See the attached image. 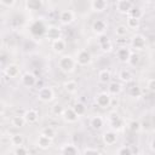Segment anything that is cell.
<instances>
[{
    "label": "cell",
    "instance_id": "6da1fadb",
    "mask_svg": "<svg viewBox=\"0 0 155 155\" xmlns=\"http://www.w3.org/2000/svg\"><path fill=\"white\" fill-rule=\"evenodd\" d=\"M58 67L59 69L65 73V74H69V73H73L75 70V67H76V62H75V58H73L69 54H65V56H62L58 61Z\"/></svg>",
    "mask_w": 155,
    "mask_h": 155
},
{
    "label": "cell",
    "instance_id": "7a4b0ae2",
    "mask_svg": "<svg viewBox=\"0 0 155 155\" xmlns=\"http://www.w3.org/2000/svg\"><path fill=\"white\" fill-rule=\"evenodd\" d=\"M91 61H92V56L87 50H80L76 53V58H75L76 64L85 67V65H88L91 63Z\"/></svg>",
    "mask_w": 155,
    "mask_h": 155
},
{
    "label": "cell",
    "instance_id": "3957f363",
    "mask_svg": "<svg viewBox=\"0 0 155 155\" xmlns=\"http://www.w3.org/2000/svg\"><path fill=\"white\" fill-rule=\"evenodd\" d=\"M38 98L41 102H51L54 98V92L51 87H41L38 91Z\"/></svg>",
    "mask_w": 155,
    "mask_h": 155
},
{
    "label": "cell",
    "instance_id": "277c9868",
    "mask_svg": "<svg viewBox=\"0 0 155 155\" xmlns=\"http://www.w3.org/2000/svg\"><path fill=\"white\" fill-rule=\"evenodd\" d=\"M111 103V96L108 92H101L96 96V104L101 108H108Z\"/></svg>",
    "mask_w": 155,
    "mask_h": 155
},
{
    "label": "cell",
    "instance_id": "5b68a950",
    "mask_svg": "<svg viewBox=\"0 0 155 155\" xmlns=\"http://www.w3.org/2000/svg\"><path fill=\"white\" fill-rule=\"evenodd\" d=\"M131 45L136 50H139V51L140 50H144V47L147 46V39L142 34H136L131 39Z\"/></svg>",
    "mask_w": 155,
    "mask_h": 155
},
{
    "label": "cell",
    "instance_id": "8992f818",
    "mask_svg": "<svg viewBox=\"0 0 155 155\" xmlns=\"http://www.w3.org/2000/svg\"><path fill=\"white\" fill-rule=\"evenodd\" d=\"M109 124L111 126V128L119 131V130H122L124 128V120L120 117V115L117 113H111L109 115Z\"/></svg>",
    "mask_w": 155,
    "mask_h": 155
},
{
    "label": "cell",
    "instance_id": "52a82bcc",
    "mask_svg": "<svg viewBox=\"0 0 155 155\" xmlns=\"http://www.w3.org/2000/svg\"><path fill=\"white\" fill-rule=\"evenodd\" d=\"M133 4L130 1V0H117L115 2V8L117 12L120 13H124V15H127L128 11L132 8Z\"/></svg>",
    "mask_w": 155,
    "mask_h": 155
},
{
    "label": "cell",
    "instance_id": "ba28073f",
    "mask_svg": "<svg viewBox=\"0 0 155 155\" xmlns=\"http://www.w3.org/2000/svg\"><path fill=\"white\" fill-rule=\"evenodd\" d=\"M75 19V15L71 10H63L61 13H59V22L64 25H68V24H71Z\"/></svg>",
    "mask_w": 155,
    "mask_h": 155
},
{
    "label": "cell",
    "instance_id": "9c48e42d",
    "mask_svg": "<svg viewBox=\"0 0 155 155\" xmlns=\"http://www.w3.org/2000/svg\"><path fill=\"white\" fill-rule=\"evenodd\" d=\"M107 28H108V24L103 19H96L93 23H92V30L94 34H97L98 36L99 35H103L105 31H107Z\"/></svg>",
    "mask_w": 155,
    "mask_h": 155
},
{
    "label": "cell",
    "instance_id": "30bf717a",
    "mask_svg": "<svg viewBox=\"0 0 155 155\" xmlns=\"http://www.w3.org/2000/svg\"><path fill=\"white\" fill-rule=\"evenodd\" d=\"M61 34H62L61 28L57 27V25H51V27L46 28V31H45L46 38L48 40H51V41H54L57 39H61Z\"/></svg>",
    "mask_w": 155,
    "mask_h": 155
},
{
    "label": "cell",
    "instance_id": "8fae6325",
    "mask_svg": "<svg viewBox=\"0 0 155 155\" xmlns=\"http://www.w3.org/2000/svg\"><path fill=\"white\" fill-rule=\"evenodd\" d=\"M61 116H62L63 120H64L65 122H68V124L76 122V121H78V117H79V116L74 113L73 108H64V110H63V113H62Z\"/></svg>",
    "mask_w": 155,
    "mask_h": 155
},
{
    "label": "cell",
    "instance_id": "7c38bea8",
    "mask_svg": "<svg viewBox=\"0 0 155 155\" xmlns=\"http://www.w3.org/2000/svg\"><path fill=\"white\" fill-rule=\"evenodd\" d=\"M90 7L94 12H104L108 8V2L105 0H92L90 2Z\"/></svg>",
    "mask_w": 155,
    "mask_h": 155
},
{
    "label": "cell",
    "instance_id": "4fadbf2b",
    "mask_svg": "<svg viewBox=\"0 0 155 155\" xmlns=\"http://www.w3.org/2000/svg\"><path fill=\"white\" fill-rule=\"evenodd\" d=\"M45 31H46V27L44 25V23L41 21H35L30 25V33L35 36H40V35L45 34Z\"/></svg>",
    "mask_w": 155,
    "mask_h": 155
},
{
    "label": "cell",
    "instance_id": "5bb4252c",
    "mask_svg": "<svg viewBox=\"0 0 155 155\" xmlns=\"http://www.w3.org/2000/svg\"><path fill=\"white\" fill-rule=\"evenodd\" d=\"M102 139H103L104 144H107V145H113V144H115V143L117 142V134H116V132L113 131V130L105 131V132L103 133V136H102Z\"/></svg>",
    "mask_w": 155,
    "mask_h": 155
},
{
    "label": "cell",
    "instance_id": "9a60e30c",
    "mask_svg": "<svg viewBox=\"0 0 155 155\" xmlns=\"http://www.w3.org/2000/svg\"><path fill=\"white\" fill-rule=\"evenodd\" d=\"M23 117H24L27 124H35L39 119V113L35 109H28L24 111Z\"/></svg>",
    "mask_w": 155,
    "mask_h": 155
},
{
    "label": "cell",
    "instance_id": "2e32d148",
    "mask_svg": "<svg viewBox=\"0 0 155 155\" xmlns=\"http://www.w3.org/2000/svg\"><path fill=\"white\" fill-rule=\"evenodd\" d=\"M21 80H22V84H23L25 87H33V86L35 85V82H36L35 75L31 74V73H29V71L24 73V74L22 75V78H21Z\"/></svg>",
    "mask_w": 155,
    "mask_h": 155
},
{
    "label": "cell",
    "instance_id": "e0dca14e",
    "mask_svg": "<svg viewBox=\"0 0 155 155\" xmlns=\"http://www.w3.org/2000/svg\"><path fill=\"white\" fill-rule=\"evenodd\" d=\"M65 48H67V42H65V40H63V39H57V40H54V41H52V50H53V52L54 53H63L64 51H65Z\"/></svg>",
    "mask_w": 155,
    "mask_h": 155
},
{
    "label": "cell",
    "instance_id": "ac0fdd59",
    "mask_svg": "<svg viewBox=\"0 0 155 155\" xmlns=\"http://www.w3.org/2000/svg\"><path fill=\"white\" fill-rule=\"evenodd\" d=\"M131 53H132V52L130 51V48H127V47H121V48L117 50L116 56H117V59H119L120 62L126 63V62H128Z\"/></svg>",
    "mask_w": 155,
    "mask_h": 155
},
{
    "label": "cell",
    "instance_id": "d6986e66",
    "mask_svg": "<svg viewBox=\"0 0 155 155\" xmlns=\"http://www.w3.org/2000/svg\"><path fill=\"white\" fill-rule=\"evenodd\" d=\"M36 145H38L40 149L46 150V149H48V148L52 145V139H50V138H47V137L40 134L39 138H38V140H36Z\"/></svg>",
    "mask_w": 155,
    "mask_h": 155
},
{
    "label": "cell",
    "instance_id": "ffe728a7",
    "mask_svg": "<svg viewBox=\"0 0 155 155\" xmlns=\"http://www.w3.org/2000/svg\"><path fill=\"white\" fill-rule=\"evenodd\" d=\"M121 91H122V85L120 82L114 81V82H110L108 86V93L110 96H117L121 93Z\"/></svg>",
    "mask_w": 155,
    "mask_h": 155
},
{
    "label": "cell",
    "instance_id": "44dd1931",
    "mask_svg": "<svg viewBox=\"0 0 155 155\" xmlns=\"http://www.w3.org/2000/svg\"><path fill=\"white\" fill-rule=\"evenodd\" d=\"M5 74L8 76V78H16L19 75V67L15 63L12 64H8L6 68H5Z\"/></svg>",
    "mask_w": 155,
    "mask_h": 155
},
{
    "label": "cell",
    "instance_id": "7402d4cb",
    "mask_svg": "<svg viewBox=\"0 0 155 155\" xmlns=\"http://www.w3.org/2000/svg\"><path fill=\"white\" fill-rule=\"evenodd\" d=\"M104 125V120L102 116L97 115V116H92L91 120H90V126L93 128V130H101Z\"/></svg>",
    "mask_w": 155,
    "mask_h": 155
},
{
    "label": "cell",
    "instance_id": "603a6c76",
    "mask_svg": "<svg viewBox=\"0 0 155 155\" xmlns=\"http://www.w3.org/2000/svg\"><path fill=\"white\" fill-rule=\"evenodd\" d=\"M42 6H44V2L41 0H27L25 1V7L28 10H31V11L40 10Z\"/></svg>",
    "mask_w": 155,
    "mask_h": 155
},
{
    "label": "cell",
    "instance_id": "cb8c5ba5",
    "mask_svg": "<svg viewBox=\"0 0 155 155\" xmlns=\"http://www.w3.org/2000/svg\"><path fill=\"white\" fill-rule=\"evenodd\" d=\"M63 87H64L65 92H68V93H75L78 91V88H79V85L74 80H68V81H65L63 84Z\"/></svg>",
    "mask_w": 155,
    "mask_h": 155
},
{
    "label": "cell",
    "instance_id": "d4e9b609",
    "mask_svg": "<svg viewBox=\"0 0 155 155\" xmlns=\"http://www.w3.org/2000/svg\"><path fill=\"white\" fill-rule=\"evenodd\" d=\"M110 79H111V73H110V70H108V69H102V70L98 73V80H99V82L107 84V82L110 81Z\"/></svg>",
    "mask_w": 155,
    "mask_h": 155
},
{
    "label": "cell",
    "instance_id": "484cf974",
    "mask_svg": "<svg viewBox=\"0 0 155 155\" xmlns=\"http://www.w3.org/2000/svg\"><path fill=\"white\" fill-rule=\"evenodd\" d=\"M119 79L122 81V82H130L132 80V73L128 70V69H121L120 73H119Z\"/></svg>",
    "mask_w": 155,
    "mask_h": 155
},
{
    "label": "cell",
    "instance_id": "4316f807",
    "mask_svg": "<svg viewBox=\"0 0 155 155\" xmlns=\"http://www.w3.org/2000/svg\"><path fill=\"white\" fill-rule=\"evenodd\" d=\"M10 140H11V144L17 148V147H22V145H23V143H24V137H23V134H21V133H16V134H13V136L11 137Z\"/></svg>",
    "mask_w": 155,
    "mask_h": 155
},
{
    "label": "cell",
    "instance_id": "83f0119b",
    "mask_svg": "<svg viewBox=\"0 0 155 155\" xmlns=\"http://www.w3.org/2000/svg\"><path fill=\"white\" fill-rule=\"evenodd\" d=\"M41 136H45V137H47V138H50V139H53L54 137H56V130L53 128V127H51V126H45L42 130H41V133H40Z\"/></svg>",
    "mask_w": 155,
    "mask_h": 155
},
{
    "label": "cell",
    "instance_id": "f1b7e54d",
    "mask_svg": "<svg viewBox=\"0 0 155 155\" xmlns=\"http://www.w3.org/2000/svg\"><path fill=\"white\" fill-rule=\"evenodd\" d=\"M62 154L63 155H78V149L73 144H65L62 148Z\"/></svg>",
    "mask_w": 155,
    "mask_h": 155
},
{
    "label": "cell",
    "instance_id": "f546056e",
    "mask_svg": "<svg viewBox=\"0 0 155 155\" xmlns=\"http://www.w3.org/2000/svg\"><path fill=\"white\" fill-rule=\"evenodd\" d=\"M12 126H15L16 128H21V127H23L27 122H25V120H24V117H23V115H17V116H13L12 117Z\"/></svg>",
    "mask_w": 155,
    "mask_h": 155
},
{
    "label": "cell",
    "instance_id": "4dcf8cb0",
    "mask_svg": "<svg viewBox=\"0 0 155 155\" xmlns=\"http://www.w3.org/2000/svg\"><path fill=\"white\" fill-rule=\"evenodd\" d=\"M127 127H128V130L131 131V132H139L140 130H142V127H140V121H138V120H130L128 122H127Z\"/></svg>",
    "mask_w": 155,
    "mask_h": 155
},
{
    "label": "cell",
    "instance_id": "1f68e13d",
    "mask_svg": "<svg viewBox=\"0 0 155 155\" xmlns=\"http://www.w3.org/2000/svg\"><path fill=\"white\" fill-rule=\"evenodd\" d=\"M139 25H140L139 19H136V18H132V17H128V16H127L126 27H127L128 29H138Z\"/></svg>",
    "mask_w": 155,
    "mask_h": 155
},
{
    "label": "cell",
    "instance_id": "d6a6232c",
    "mask_svg": "<svg viewBox=\"0 0 155 155\" xmlns=\"http://www.w3.org/2000/svg\"><path fill=\"white\" fill-rule=\"evenodd\" d=\"M73 110H74V113H75L78 116H81V115H84V114L86 113V107H85V104H84V103L78 102V103H75V104H74Z\"/></svg>",
    "mask_w": 155,
    "mask_h": 155
},
{
    "label": "cell",
    "instance_id": "836d02e7",
    "mask_svg": "<svg viewBox=\"0 0 155 155\" xmlns=\"http://www.w3.org/2000/svg\"><path fill=\"white\" fill-rule=\"evenodd\" d=\"M128 17H132V18H136V19H139L142 17V10L137 6H132V8L128 11L127 13Z\"/></svg>",
    "mask_w": 155,
    "mask_h": 155
},
{
    "label": "cell",
    "instance_id": "e575fe53",
    "mask_svg": "<svg viewBox=\"0 0 155 155\" xmlns=\"http://www.w3.org/2000/svg\"><path fill=\"white\" fill-rule=\"evenodd\" d=\"M142 88L139 87V86H132V87H130V90H128V94L131 96V97H133V98H139L140 96H142Z\"/></svg>",
    "mask_w": 155,
    "mask_h": 155
},
{
    "label": "cell",
    "instance_id": "d590c367",
    "mask_svg": "<svg viewBox=\"0 0 155 155\" xmlns=\"http://www.w3.org/2000/svg\"><path fill=\"white\" fill-rule=\"evenodd\" d=\"M127 33H128V28L126 25H124V24H120V25H117L115 28V34L117 36H125Z\"/></svg>",
    "mask_w": 155,
    "mask_h": 155
},
{
    "label": "cell",
    "instance_id": "8d00e7d4",
    "mask_svg": "<svg viewBox=\"0 0 155 155\" xmlns=\"http://www.w3.org/2000/svg\"><path fill=\"white\" fill-rule=\"evenodd\" d=\"M63 110H64V108L61 105V104H58V103H56L52 108H51V113L53 114V115H62V113H63Z\"/></svg>",
    "mask_w": 155,
    "mask_h": 155
},
{
    "label": "cell",
    "instance_id": "74e56055",
    "mask_svg": "<svg viewBox=\"0 0 155 155\" xmlns=\"http://www.w3.org/2000/svg\"><path fill=\"white\" fill-rule=\"evenodd\" d=\"M99 47H101V50H102L103 52H110V51H113V44H111V41H110V40H109V41H107V42L101 44V45H99Z\"/></svg>",
    "mask_w": 155,
    "mask_h": 155
},
{
    "label": "cell",
    "instance_id": "f35d334b",
    "mask_svg": "<svg viewBox=\"0 0 155 155\" xmlns=\"http://www.w3.org/2000/svg\"><path fill=\"white\" fill-rule=\"evenodd\" d=\"M139 59H140L139 54H137V53H131L130 59H128V62H127V63H130L131 65H137V64L139 63Z\"/></svg>",
    "mask_w": 155,
    "mask_h": 155
},
{
    "label": "cell",
    "instance_id": "ab89813d",
    "mask_svg": "<svg viewBox=\"0 0 155 155\" xmlns=\"http://www.w3.org/2000/svg\"><path fill=\"white\" fill-rule=\"evenodd\" d=\"M16 4H17L16 0H0V5L4 6V7H7V8L13 7Z\"/></svg>",
    "mask_w": 155,
    "mask_h": 155
},
{
    "label": "cell",
    "instance_id": "60d3db41",
    "mask_svg": "<svg viewBox=\"0 0 155 155\" xmlns=\"http://www.w3.org/2000/svg\"><path fill=\"white\" fill-rule=\"evenodd\" d=\"M117 155H133L132 149L130 147H121L117 151Z\"/></svg>",
    "mask_w": 155,
    "mask_h": 155
},
{
    "label": "cell",
    "instance_id": "b9f144b4",
    "mask_svg": "<svg viewBox=\"0 0 155 155\" xmlns=\"http://www.w3.org/2000/svg\"><path fill=\"white\" fill-rule=\"evenodd\" d=\"M13 154H15V155H29L27 148H24L23 145H22V147H17V148L15 149Z\"/></svg>",
    "mask_w": 155,
    "mask_h": 155
},
{
    "label": "cell",
    "instance_id": "7bdbcfd3",
    "mask_svg": "<svg viewBox=\"0 0 155 155\" xmlns=\"http://www.w3.org/2000/svg\"><path fill=\"white\" fill-rule=\"evenodd\" d=\"M82 155H99L98 150L94 149V148H86L82 153Z\"/></svg>",
    "mask_w": 155,
    "mask_h": 155
},
{
    "label": "cell",
    "instance_id": "ee69618b",
    "mask_svg": "<svg viewBox=\"0 0 155 155\" xmlns=\"http://www.w3.org/2000/svg\"><path fill=\"white\" fill-rule=\"evenodd\" d=\"M147 87H148V90H149L150 92H154V91H155V79L150 78V79L147 81Z\"/></svg>",
    "mask_w": 155,
    "mask_h": 155
},
{
    "label": "cell",
    "instance_id": "f6af8a7d",
    "mask_svg": "<svg viewBox=\"0 0 155 155\" xmlns=\"http://www.w3.org/2000/svg\"><path fill=\"white\" fill-rule=\"evenodd\" d=\"M107 41H109V38H108L105 34L99 35V38H98V44H99V45L103 44V42H107Z\"/></svg>",
    "mask_w": 155,
    "mask_h": 155
},
{
    "label": "cell",
    "instance_id": "bcb514c9",
    "mask_svg": "<svg viewBox=\"0 0 155 155\" xmlns=\"http://www.w3.org/2000/svg\"><path fill=\"white\" fill-rule=\"evenodd\" d=\"M1 62H2V56L0 54V64H1Z\"/></svg>",
    "mask_w": 155,
    "mask_h": 155
},
{
    "label": "cell",
    "instance_id": "7dc6e473",
    "mask_svg": "<svg viewBox=\"0 0 155 155\" xmlns=\"http://www.w3.org/2000/svg\"><path fill=\"white\" fill-rule=\"evenodd\" d=\"M139 155H142V154H139Z\"/></svg>",
    "mask_w": 155,
    "mask_h": 155
}]
</instances>
